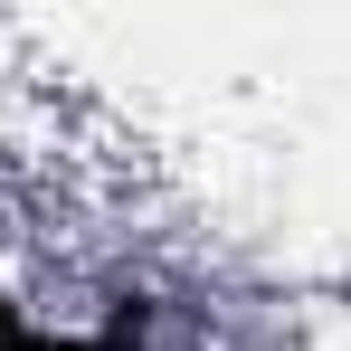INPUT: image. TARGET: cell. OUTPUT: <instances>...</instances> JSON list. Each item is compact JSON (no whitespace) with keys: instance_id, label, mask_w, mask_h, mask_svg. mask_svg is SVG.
Listing matches in <instances>:
<instances>
[{"instance_id":"cell-1","label":"cell","mask_w":351,"mask_h":351,"mask_svg":"<svg viewBox=\"0 0 351 351\" xmlns=\"http://www.w3.org/2000/svg\"><path fill=\"white\" fill-rule=\"evenodd\" d=\"M0 351H86V342H38V332H29V323L0 304Z\"/></svg>"}]
</instances>
